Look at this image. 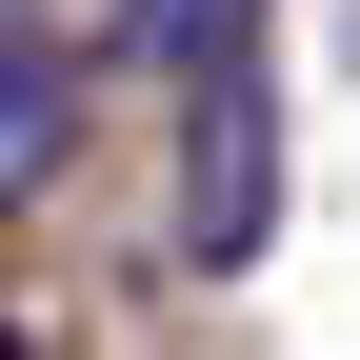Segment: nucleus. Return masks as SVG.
<instances>
[{
  "mask_svg": "<svg viewBox=\"0 0 360 360\" xmlns=\"http://www.w3.org/2000/svg\"><path fill=\"white\" fill-rule=\"evenodd\" d=\"M200 101H180V260L200 281H240L260 240H281V80H260V40H220V60H180Z\"/></svg>",
  "mask_w": 360,
  "mask_h": 360,
  "instance_id": "f257e3e1",
  "label": "nucleus"
},
{
  "mask_svg": "<svg viewBox=\"0 0 360 360\" xmlns=\"http://www.w3.org/2000/svg\"><path fill=\"white\" fill-rule=\"evenodd\" d=\"M80 160V60H40V40H0V220L40 200V180Z\"/></svg>",
  "mask_w": 360,
  "mask_h": 360,
  "instance_id": "f03ea898",
  "label": "nucleus"
},
{
  "mask_svg": "<svg viewBox=\"0 0 360 360\" xmlns=\"http://www.w3.org/2000/svg\"><path fill=\"white\" fill-rule=\"evenodd\" d=\"M120 40L141 60H220V40H260V0H120Z\"/></svg>",
  "mask_w": 360,
  "mask_h": 360,
  "instance_id": "7ed1b4c3",
  "label": "nucleus"
}]
</instances>
